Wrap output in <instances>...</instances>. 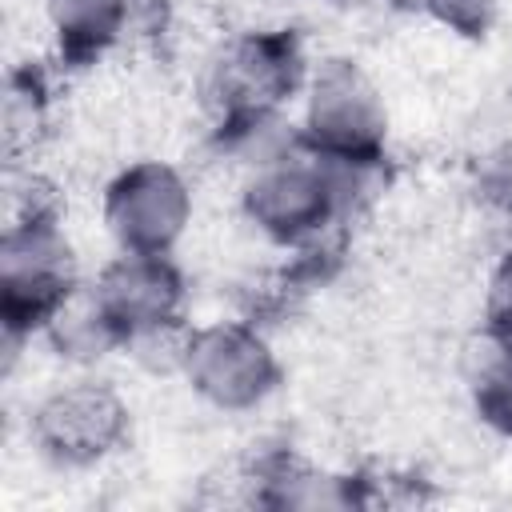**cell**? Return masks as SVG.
Returning <instances> with one entry per match:
<instances>
[{"label":"cell","instance_id":"obj_3","mask_svg":"<svg viewBox=\"0 0 512 512\" xmlns=\"http://www.w3.org/2000/svg\"><path fill=\"white\" fill-rule=\"evenodd\" d=\"M308 56L292 28H252L216 48L204 68V104L216 120L272 116L300 100Z\"/></svg>","mask_w":512,"mask_h":512},{"label":"cell","instance_id":"obj_9","mask_svg":"<svg viewBox=\"0 0 512 512\" xmlns=\"http://www.w3.org/2000/svg\"><path fill=\"white\" fill-rule=\"evenodd\" d=\"M60 56L84 64L144 24L152 0H40Z\"/></svg>","mask_w":512,"mask_h":512},{"label":"cell","instance_id":"obj_6","mask_svg":"<svg viewBox=\"0 0 512 512\" xmlns=\"http://www.w3.org/2000/svg\"><path fill=\"white\" fill-rule=\"evenodd\" d=\"M184 384L220 412H252L280 388V360L268 336L244 320L196 324L180 364Z\"/></svg>","mask_w":512,"mask_h":512},{"label":"cell","instance_id":"obj_12","mask_svg":"<svg viewBox=\"0 0 512 512\" xmlns=\"http://www.w3.org/2000/svg\"><path fill=\"white\" fill-rule=\"evenodd\" d=\"M268 492L260 496L264 504L276 508H352L360 504V492L348 476H328L304 464H284L268 480Z\"/></svg>","mask_w":512,"mask_h":512},{"label":"cell","instance_id":"obj_8","mask_svg":"<svg viewBox=\"0 0 512 512\" xmlns=\"http://www.w3.org/2000/svg\"><path fill=\"white\" fill-rule=\"evenodd\" d=\"M88 292L100 304V312L108 316V324L116 328L124 348L148 332L188 324L184 320L188 284L172 256L116 248V256L96 272Z\"/></svg>","mask_w":512,"mask_h":512},{"label":"cell","instance_id":"obj_14","mask_svg":"<svg viewBox=\"0 0 512 512\" xmlns=\"http://www.w3.org/2000/svg\"><path fill=\"white\" fill-rule=\"evenodd\" d=\"M472 188L480 196L484 208L500 212L512 220V136L492 144L480 160H476V172H472Z\"/></svg>","mask_w":512,"mask_h":512},{"label":"cell","instance_id":"obj_17","mask_svg":"<svg viewBox=\"0 0 512 512\" xmlns=\"http://www.w3.org/2000/svg\"><path fill=\"white\" fill-rule=\"evenodd\" d=\"M388 8H400V12H428V0H384Z\"/></svg>","mask_w":512,"mask_h":512},{"label":"cell","instance_id":"obj_5","mask_svg":"<svg viewBox=\"0 0 512 512\" xmlns=\"http://www.w3.org/2000/svg\"><path fill=\"white\" fill-rule=\"evenodd\" d=\"M128 432H132L128 400L108 380H92V376L68 380L48 396H40L28 420L32 448L48 464L68 472L104 464L124 448Z\"/></svg>","mask_w":512,"mask_h":512},{"label":"cell","instance_id":"obj_2","mask_svg":"<svg viewBox=\"0 0 512 512\" xmlns=\"http://www.w3.org/2000/svg\"><path fill=\"white\" fill-rule=\"evenodd\" d=\"M84 288L76 248L60 224V208L44 184L8 208L0 236V324L4 344H24Z\"/></svg>","mask_w":512,"mask_h":512},{"label":"cell","instance_id":"obj_4","mask_svg":"<svg viewBox=\"0 0 512 512\" xmlns=\"http://www.w3.org/2000/svg\"><path fill=\"white\" fill-rule=\"evenodd\" d=\"M296 128L300 140L324 156L384 160L388 104L364 64L352 56H324L308 68Z\"/></svg>","mask_w":512,"mask_h":512},{"label":"cell","instance_id":"obj_1","mask_svg":"<svg viewBox=\"0 0 512 512\" xmlns=\"http://www.w3.org/2000/svg\"><path fill=\"white\" fill-rule=\"evenodd\" d=\"M380 172L384 160H344L296 144L244 172L240 212L264 240L312 248L372 200Z\"/></svg>","mask_w":512,"mask_h":512},{"label":"cell","instance_id":"obj_11","mask_svg":"<svg viewBox=\"0 0 512 512\" xmlns=\"http://www.w3.org/2000/svg\"><path fill=\"white\" fill-rule=\"evenodd\" d=\"M468 392L476 416L500 432L512 436V344L496 336H480L468 356Z\"/></svg>","mask_w":512,"mask_h":512},{"label":"cell","instance_id":"obj_10","mask_svg":"<svg viewBox=\"0 0 512 512\" xmlns=\"http://www.w3.org/2000/svg\"><path fill=\"white\" fill-rule=\"evenodd\" d=\"M40 336L48 340V348H52L60 360H68V364H76V368H92V364L108 360L112 352H124L116 328L108 324V316H104L100 304L92 300L88 284L48 320V328H44Z\"/></svg>","mask_w":512,"mask_h":512},{"label":"cell","instance_id":"obj_7","mask_svg":"<svg viewBox=\"0 0 512 512\" xmlns=\"http://www.w3.org/2000/svg\"><path fill=\"white\" fill-rule=\"evenodd\" d=\"M192 212L196 200L184 172L164 160H136L104 188V228L124 252L172 256L192 224Z\"/></svg>","mask_w":512,"mask_h":512},{"label":"cell","instance_id":"obj_16","mask_svg":"<svg viewBox=\"0 0 512 512\" xmlns=\"http://www.w3.org/2000/svg\"><path fill=\"white\" fill-rule=\"evenodd\" d=\"M428 16L460 36H484L500 16V0H428Z\"/></svg>","mask_w":512,"mask_h":512},{"label":"cell","instance_id":"obj_15","mask_svg":"<svg viewBox=\"0 0 512 512\" xmlns=\"http://www.w3.org/2000/svg\"><path fill=\"white\" fill-rule=\"evenodd\" d=\"M484 332L512 344V248L488 272V284H484Z\"/></svg>","mask_w":512,"mask_h":512},{"label":"cell","instance_id":"obj_13","mask_svg":"<svg viewBox=\"0 0 512 512\" xmlns=\"http://www.w3.org/2000/svg\"><path fill=\"white\" fill-rule=\"evenodd\" d=\"M48 116V88L40 72H12L4 92V144L8 152L32 144Z\"/></svg>","mask_w":512,"mask_h":512}]
</instances>
